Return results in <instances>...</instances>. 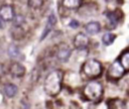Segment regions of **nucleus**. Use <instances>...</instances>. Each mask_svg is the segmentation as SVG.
<instances>
[{
    "instance_id": "nucleus-1",
    "label": "nucleus",
    "mask_w": 129,
    "mask_h": 109,
    "mask_svg": "<svg viewBox=\"0 0 129 109\" xmlns=\"http://www.w3.org/2000/svg\"><path fill=\"white\" fill-rule=\"evenodd\" d=\"M62 78H63V73L60 70L51 71L44 80V84H43L44 92L52 97L58 95L61 90Z\"/></svg>"
},
{
    "instance_id": "nucleus-2",
    "label": "nucleus",
    "mask_w": 129,
    "mask_h": 109,
    "mask_svg": "<svg viewBox=\"0 0 129 109\" xmlns=\"http://www.w3.org/2000/svg\"><path fill=\"white\" fill-rule=\"evenodd\" d=\"M83 95L87 100L91 102H99L103 96V87L101 83L97 81L89 82L83 89Z\"/></svg>"
},
{
    "instance_id": "nucleus-3",
    "label": "nucleus",
    "mask_w": 129,
    "mask_h": 109,
    "mask_svg": "<svg viewBox=\"0 0 129 109\" xmlns=\"http://www.w3.org/2000/svg\"><path fill=\"white\" fill-rule=\"evenodd\" d=\"M82 71L86 77L90 79H95L102 74V65L96 60H89L84 63Z\"/></svg>"
},
{
    "instance_id": "nucleus-4",
    "label": "nucleus",
    "mask_w": 129,
    "mask_h": 109,
    "mask_svg": "<svg viewBox=\"0 0 129 109\" xmlns=\"http://www.w3.org/2000/svg\"><path fill=\"white\" fill-rule=\"evenodd\" d=\"M124 73H125V70L118 60V61H115L114 63H112L111 66L109 67L108 72H107V77L110 80H118L123 77Z\"/></svg>"
},
{
    "instance_id": "nucleus-5",
    "label": "nucleus",
    "mask_w": 129,
    "mask_h": 109,
    "mask_svg": "<svg viewBox=\"0 0 129 109\" xmlns=\"http://www.w3.org/2000/svg\"><path fill=\"white\" fill-rule=\"evenodd\" d=\"M88 45H89V37L85 33L79 32L74 38V46L78 49H84Z\"/></svg>"
},
{
    "instance_id": "nucleus-6",
    "label": "nucleus",
    "mask_w": 129,
    "mask_h": 109,
    "mask_svg": "<svg viewBox=\"0 0 129 109\" xmlns=\"http://www.w3.org/2000/svg\"><path fill=\"white\" fill-rule=\"evenodd\" d=\"M15 16L14 13V9L12 6L10 5H3L0 8V17H2L5 21H9V20H13Z\"/></svg>"
},
{
    "instance_id": "nucleus-7",
    "label": "nucleus",
    "mask_w": 129,
    "mask_h": 109,
    "mask_svg": "<svg viewBox=\"0 0 129 109\" xmlns=\"http://www.w3.org/2000/svg\"><path fill=\"white\" fill-rule=\"evenodd\" d=\"M71 53H72V50L71 48L67 45V44H61L60 46H58L57 48V52H56V57L59 61L61 62H67L70 57H71Z\"/></svg>"
},
{
    "instance_id": "nucleus-8",
    "label": "nucleus",
    "mask_w": 129,
    "mask_h": 109,
    "mask_svg": "<svg viewBox=\"0 0 129 109\" xmlns=\"http://www.w3.org/2000/svg\"><path fill=\"white\" fill-rule=\"evenodd\" d=\"M55 22H56V17H55V15H54V13L52 12V13H50V15H49L48 18H47L46 25H45V27H44V29H43V32H42V34H41V37H40L41 40L44 39L45 36L50 32V30H51L52 27L54 26Z\"/></svg>"
},
{
    "instance_id": "nucleus-9",
    "label": "nucleus",
    "mask_w": 129,
    "mask_h": 109,
    "mask_svg": "<svg viewBox=\"0 0 129 109\" xmlns=\"http://www.w3.org/2000/svg\"><path fill=\"white\" fill-rule=\"evenodd\" d=\"M9 72L14 77H23L25 74V68L19 63H12L9 67Z\"/></svg>"
},
{
    "instance_id": "nucleus-10",
    "label": "nucleus",
    "mask_w": 129,
    "mask_h": 109,
    "mask_svg": "<svg viewBox=\"0 0 129 109\" xmlns=\"http://www.w3.org/2000/svg\"><path fill=\"white\" fill-rule=\"evenodd\" d=\"M85 29H86L87 33H89L91 35H95L100 31L101 25L97 21H91V22H89L85 25Z\"/></svg>"
},
{
    "instance_id": "nucleus-11",
    "label": "nucleus",
    "mask_w": 129,
    "mask_h": 109,
    "mask_svg": "<svg viewBox=\"0 0 129 109\" xmlns=\"http://www.w3.org/2000/svg\"><path fill=\"white\" fill-rule=\"evenodd\" d=\"M119 62L125 71H129V49L122 52V54L119 58Z\"/></svg>"
},
{
    "instance_id": "nucleus-12",
    "label": "nucleus",
    "mask_w": 129,
    "mask_h": 109,
    "mask_svg": "<svg viewBox=\"0 0 129 109\" xmlns=\"http://www.w3.org/2000/svg\"><path fill=\"white\" fill-rule=\"evenodd\" d=\"M109 109H126L125 103L120 99H113L108 102Z\"/></svg>"
},
{
    "instance_id": "nucleus-13",
    "label": "nucleus",
    "mask_w": 129,
    "mask_h": 109,
    "mask_svg": "<svg viewBox=\"0 0 129 109\" xmlns=\"http://www.w3.org/2000/svg\"><path fill=\"white\" fill-rule=\"evenodd\" d=\"M4 93L7 97L9 98H12L15 96V94L17 93V87L14 85V84H6L5 87H4Z\"/></svg>"
},
{
    "instance_id": "nucleus-14",
    "label": "nucleus",
    "mask_w": 129,
    "mask_h": 109,
    "mask_svg": "<svg viewBox=\"0 0 129 109\" xmlns=\"http://www.w3.org/2000/svg\"><path fill=\"white\" fill-rule=\"evenodd\" d=\"M81 0H62V5L68 9H77L81 6Z\"/></svg>"
},
{
    "instance_id": "nucleus-15",
    "label": "nucleus",
    "mask_w": 129,
    "mask_h": 109,
    "mask_svg": "<svg viewBox=\"0 0 129 109\" xmlns=\"http://www.w3.org/2000/svg\"><path fill=\"white\" fill-rule=\"evenodd\" d=\"M8 54H9L11 58H13V59H22L20 49H19L16 45H13V44H11V45L8 47Z\"/></svg>"
},
{
    "instance_id": "nucleus-16",
    "label": "nucleus",
    "mask_w": 129,
    "mask_h": 109,
    "mask_svg": "<svg viewBox=\"0 0 129 109\" xmlns=\"http://www.w3.org/2000/svg\"><path fill=\"white\" fill-rule=\"evenodd\" d=\"M114 40H115V34H113V33H111V32L105 33V34L103 35V37H102V41H103V43L106 44V45L111 44Z\"/></svg>"
},
{
    "instance_id": "nucleus-17",
    "label": "nucleus",
    "mask_w": 129,
    "mask_h": 109,
    "mask_svg": "<svg viewBox=\"0 0 129 109\" xmlns=\"http://www.w3.org/2000/svg\"><path fill=\"white\" fill-rule=\"evenodd\" d=\"M107 17H108V25H109V27L110 28H114L116 25H117V21H118V19H117V16L114 14V13H109L108 15H107Z\"/></svg>"
},
{
    "instance_id": "nucleus-18",
    "label": "nucleus",
    "mask_w": 129,
    "mask_h": 109,
    "mask_svg": "<svg viewBox=\"0 0 129 109\" xmlns=\"http://www.w3.org/2000/svg\"><path fill=\"white\" fill-rule=\"evenodd\" d=\"M27 4L31 8H39L43 4V0H27Z\"/></svg>"
},
{
    "instance_id": "nucleus-19",
    "label": "nucleus",
    "mask_w": 129,
    "mask_h": 109,
    "mask_svg": "<svg viewBox=\"0 0 129 109\" xmlns=\"http://www.w3.org/2000/svg\"><path fill=\"white\" fill-rule=\"evenodd\" d=\"M13 20H14V25L16 27L21 26L24 23V21H25V19H24V17L22 15H16V16H14Z\"/></svg>"
},
{
    "instance_id": "nucleus-20",
    "label": "nucleus",
    "mask_w": 129,
    "mask_h": 109,
    "mask_svg": "<svg viewBox=\"0 0 129 109\" xmlns=\"http://www.w3.org/2000/svg\"><path fill=\"white\" fill-rule=\"evenodd\" d=\"M70 26L73 27V28H76V27L79 26V22H78L77 20H72L71 23H70Z\"/></svg>"
},
{
    "instance_id": "nucleus-21",
    "label": "nucleus",
    "mask_w": 129,
    "mask_h": 109,
    "mask_svg": "<svg viewBox=\"0 0 129 109\" xmlns=\"http://www.w3.org/2000/svg\"><path fill=\"white\" fill-rule=\"evenodd\" d=\"M4 21H5V20H4L2 17H0V28H1V29H3V28L5 27V23H4Z\"/></svg>"
}]
</instances>
